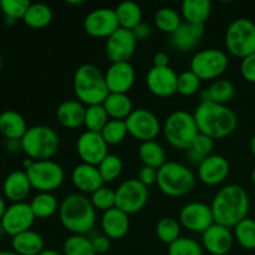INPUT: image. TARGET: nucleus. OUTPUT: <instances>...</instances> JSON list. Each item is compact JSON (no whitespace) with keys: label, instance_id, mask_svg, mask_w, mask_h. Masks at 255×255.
Masks as SVG:
<instances>
[{"label":"nucleus","instance_id":"f257e3e1","mask_svg":"<svg viewBox=\"0 0 255 255\" xmlns=\"http://www.w3.org/2000/svg\"><path fill=\"white\" fill-rule=\"evenodd\" d=\"M249 207L248 193L238 184H228L219 189L211 204L214 222L227 228H234L239 222L246 219Z\"/></svg>","mask_w":255,"mask_h":255},{"label":"nucleus","instance_id":"f03ea898","mask_svg":"<svg viewBox=\"0 0 255 255\" xmlns=\"http://www.w3.org/2000/svg\"><path fill=\"white\" fill-rule=\"evenodd\" d=\"M193 116L199 133L206 134L212 139H221L231 136L238 126L236 112L227 105L201 102L194 110Z\"/></svg>","mask_w":255,"mask_h":255},{"label":"nucleus","instance_id":"7ed1b4c3","mask_svg":"<svg viewBox=\"0 0 255 255\" xmlns=\"http://www.w3.org/2000/svg\"><path fill=\"white\" fill-rule=\"evenodd\" d=\"M62 227L71 234L85 236L96 224V209L91 199L82 193H72L65 197L59 209Z\"/></svg>","mask_w":255,"mask_h":255},{"label":"nucleus","instance_id":"20e7f679","mask_svg":"<svg viewBox=\"0 0 255 255\" xmlns=\"http://www.w3.org/2000/svg\"><path fill=\"white\" fill-rule=\"evenodd\" d=\"M74 91L77 100L86 106L102 105L110 95L105 74L92 64L77 67L74 75Z\"/></svg>","mask_w":255,"mask_h":255},{"label":"nucleus","instance_id":"39448f33","mask_svg":"<svg viewBox=\"0 0 255 255\" xmlns=\"http://www.w3.org/2000/svg\"><path fill=\"white\" fill-rule=\"evenodd\" d=\"M157 186L166 196L183 197L193 191L196 176L184 164L168 161L158 169Z\"/></svg>","mask_w":255,"mask_h":255},{"label":"nucleus","instance_id":"423d86ee","mask_svg":"<svg viewBox=\"0 0 255 255\" xmlns=\"http://www.w3.org/2000/svg\"><path fill=\"white\" fill-rule=\"evenodd\" d=\"M163 134L172 147L177 149L191 148L192 143L199 134L198 126L193 114L178 110L169 115L163 125Z\"/></svg>","mask_w":255,"mask_h":255},{"label":"nucleus","instance_id":"0eeeda50","mask_svg":"<svg viewBox=\"0 0 255 255\" xmlns=\"http://www.w3.org/2000/svg\"><path fill=\"white\" fill-rule=\"evenodd\" d=\"M22 151L34 161H46L57 152L60 137L54 128L49 126H32L27 128L21 138Z\"/></svg>","mask_w":255,"mask_h":255},{"label":"nucleus","instance_id":"6e6552de","mask_svg":"<svg viewBox=\"0 0 255 255\" xmlns=\"http://www.w3.org/2000/svg\"><path fill=\"white\" fill-rule=\"evenodd\" d=\"M226 47L237 57L249 56L255 52V22L238 17L229 24L226 31Z\"/></svg>","mask_w":255,"mask_h":255},{"label":"nucleus","instance_id":"1a4fd4ad","mask_svg":"<svg viewBox=\"0 0 255 255\" xmlns=\"http://www.w3.org/2000/svg\"><path fill=\"white\" fill-rule=\"evenodd\" d=\"M31 187L39 193H52L64 183V168L57 162L46 159V161H35L26 171Z\"/></svg>","mask_w":255,"mask_h":255},{"label":"nucleus","instance_id":"9d476101","mask_svg":"<svg viewBox=\"0 0 255 255\" xmlns=\"http://www.w3.org/2000/svg\"><path fill=\"white\" fill-rule=\"evenodd\" d=\"M229 66L228 55L218 49H204L196 52L191 59V71L202 80L218 79Z\"/></svg>","mask_w":255,"mask_h":255},{"label":"nucleus","instance_id":"9b49d317","mask_svg":"<svg viewBox=\"0 0 255 255\" xmlns=\"http://www.w3.org/2000/svg\"><path fill=\"white\" fill-rule=\"evenodd\" d=\"M148 202V187L137 178L122 182L116 189V208L129 214L138 213Z\"/></svg>","mask_w":255,"mask_h":255},{"label":"nucleus","instance_id":"f8f14e48","mask_svg":"<svg viewBox=\"0 0 255 255\" xmlns=\"http://www.w3.org/2000/svg\"><path fill=\"white\" fill-rule=\"evenodd\" d=\"M125 122L128 134L141 142L154 141L161 132V124L157 116L146 109L133 110Z\"/></svg>","mask_w":255,"mask_h":255},{"label":"nucleus","instance_id":"ddd939ff","mask_svg":"<svg viewBox=\"0 0 255 255\" xmlns=\"http://www.w3.org/2000/svg\"><path fill=\"white\" fill-rule=\"evenodd\" d=\"M117 29H120L119 19L111 7H99L85 16L84 30L92 37L109 39Z\"/></svg>","mask_w":255,"mask_h":255},{"label":"nucleus","instance_id":"4468645a","mask_svg":"<svg viewBox=\"0 0 255 255\" xmlns=\"http://www.w3.org/2000/svg\"><path fill=\"white\" fill-rule=\"evenodd\" d=\"M35 216L30 203L20 202V203H12L5 211L0 226L1 229L12 238L20 233L30 231L31 226L35 222Z\"/></svg>","mask_w":255,"mask_h":255},{"label":"nucleus","instance_id":"2eb2a0df","mask_svg":"<svg viewBox=\"0 0 255 255\" xmlns=\"http://www.w3.org/2000/svg\"><path fill=\"white\" fill-rule=\"evenodd\" d=\"M179 223L189 232L203 234L216 222L211 206L202 202H191L179 212Z\"/></svg>","mask_w":255,"mask_h":255},{"label":"nucleus","instance_id":"dca6fc26","mask_svg":"<svg viewBox=\"0 0 255 255\" xmlns=\"http://www.w3.org/2000/svg\"><path fill=\"white\" fill-rule=\"evenodd\" d=\"M77 154L82 159V163L99 166L105 157L109 154V144L101 136V133L85 131L77 138Z\"/></svg>","mask_w":255,"mask_h":255},{"label":"nucleus","instance_id":"f3484780","mask_svg":"<svg viewBox=\"0 0 255 255\" xmlns=\"http://www.w3.org/2000/svg\"><path fill=\"white\" fill-rule=\"evenodd\" d=\"M137 40L133 32L127 29H117L106 41V55L111 64L129 62L136 50Z\"/></svg>","mask_w":255,"mask_h":255},{"label":"nucleus","instance_id":"a211bd4d","mask_svg":"<svg viewBox=\"0 0 255 255\" xmlns=\"http://www.w3.org/2000/svg\"><path fill=\"white\" fill-rule=\"evenodd\" d=\"M177 82H178V75L169 66H153L147 72V87L157 97L166 99L177 94Z\"/></svg>","mask_w":255,"mask_h":255},{"label":"nucleus","instance_id":"6ab92c4d","mask_svg":"<svg viewBox=\"0 0 255 255\" xmlns=\"http://www.w3.org/2000/svg\"><path fill=\"white\" fill-rule=\"evenodd\" d=\"M110 94H127L136 80V71L129 62H115L105 74Z\"/></svg>","mask_w":255,"mask_h":255},{"label":"nucleus","instance_id":"aec40b11","mask_svg":"<svg viewBox=\"0 0 255 255\" xmlns=\"http://www.w3.org/2000/svg\"><path fill=\"white\" fill-rule=\"evenodd\" d=\"M203 248L212 255H226L234 243V234L231 228L214 223L202 234Z\"/></svg>","mask_w":255,"mask_h":255},{"label":"nucleus","instance_id":"412c9836","mask_svg":"<svg viewBox=\"0 0 255 255\" xmlns=\"http://www.w3.org/2000/svg\"><path fill=\"white\" fill-rule=\"evenodd\" d=\"M229 174V162L221 154L206 157L198 166V177L207 186H218L223 183Z\"/></svg>","mask_w":255,"mask_h":255},{"label":"nucleus","instance_id":"4be33fe9","mask_svg":"<svg viewBox=\"0 0 255 255\" xmlns=\"http://www.w3.org/2000/svg\"><path fill=\"white\" fill-rule=\"evenodd\" d=\"M71 179L74 186L82 193L92 194L105 184L97 166L80 163L72 169Z\"/></svg>","mask_w":255,"mask_h":255},{"label":"nucleus","instance_id":"5701e85b","mask_svg":"<svg viewBox=\"0 0 255 255\" xmlns=\"http://www.w3.org/2000/svg\"><path fill=\"white\" fill-rule=\"evenodd\" d=\"M206 32L204 24H188L183 22L173 34L171 35V42L177 50L188 52L198 45V41Z\"/></svg>","mask_w":255,"mask_h":255},{"label":"nucleus","instance_id":"b1692460","mask_svg":"<svg viewBox=\"0 0 255 255\" xmlns=\"http://www.w3.org/2000/svg\"><path fill=\"white\" fill-rule=\"evenodd\" d=\"M101 228L104 234L110 239H122L129 231L128 214L119 208L104 212L101 218Z\"/></svg>","mask_w":255,"mask_h":255},{"label":"nucleus","instance_id":"393cba45","mask_svg":"<svg viewBox=\"0 0 255 255\" xmlns=\"http://www.w3.org/2000/svg\"><path fill=\"white\" fill-rule=\"evenodd\" d=\"M32 189L25 171H14L5 178L2 184V191L6 199L12 203H20L26 199L30 191Z\"/></svg>","mask_w":255,"mask_h":255},{"label":"nucleus","instance_id":"a878e982","mask_svg":"<svg viewBox=\"0 0 255 255\" xmlns=\"http://www.w3.org/2000/svg\"><path fill=\"white\" fill-rule=\"evenodd\" d=\"M86 107L79 100H67L59 105L56 119L66 128H79L85 124Z\"/></svg>","mask_w":255,"mask_h":255},{"label":"nucleus","instance_id":"bb28decb","mask_svg":"<svg viewBox=\"0 0 255 255\" xmlns=\"http://www.w3.org/2000/svg\"><path fill=\"white\" fill-rule=\"evenodd\" d=\"M26 131V121L19 112L5 110L0 114V133L6 139H21Z\"/></svg>","mask_w":255,"mask_h":255},{"label":"nucleus","instance_id":"cd10ccee","mask_svg":"<svg viewBox=\"0 0 255 255\" xmlns=\"http://www.w3.org/2000/svg\"><path fill=\"white\" fill-rule=\"evenodd\" d=\"M44 238L37 232L26 231L12 237V251L19 255H39L44 251Z\"/></svg>","mask_w":255,"mask_h":255},{"label":"nucleus","instance_id":"c85d7f7f","mask_svg":"<svg viewBox=\"0 0 255 255\" xmlns=\"http://www.w3.org/2000/svg\"><path fill=\"white\" fill-rule=\"evenodd\" d=\"M102 106L106 110L110 120L126 121L127 117L133 112V104L127 94H110Z\"/></svg>","mask_w":255,"mask_h":255},{"label":"nucleus","instance_id":"c756f323","mask_svg":"<svg viewBox=\"0 0 255 255\" xmlns=\"http://www.w3.org/2000/svg\"><path fill=\"white\" fill-rule=\"evenodd\" d=\"M211 12L209 0H184L182 2V16L188 24H206Z\"/></svg>","mask_w":255,"mask_h":255},{"label":"nucleus","instance_id":"7c9ffc66","mask_svg":"<svg viewBox=\"0 0 255 255\" xmlns=\"http://www.w3.org/2000/svg\"><path fill=\"white\" fill-rule=\"evenodd\" d=\"M234 85L228 80H217L209 87L201 92V102H214V104L226 105L233 99Z\"/></svg>","mask_w":255,"mask_h":255},{"label":"nucleus","instance_id":"2f4dec72","mask_svg":"<svg viewBox=\"0 0 255 255\" xmlns=\"http://www.w3.org/2000/svg\"><path fill=\"white\" fill-rule=\"evenodd\" d=\"M119 19L120 27L127 30H133L142 22V10L137 2L134 1H122L115 9Z\"/></svg>","mask_w":255,"mask_h":255},{"label":"nucleus","instance_id":"473e14b6","mask_svg":"<svg viewBox=\"0 0 255 255\" xmlns=\"http://www.w3.org/2000/svg\"><path fill=\"white\" fill-rule=\"evenodd\" d=\"M138 156L143 166L159 169L166 163V151L157 141L142 142L138 148Z\"/></svg>","mask_w":255,"mask_h":255},{"label":"nucleus","instance_id":"72a5a7b5","mask_svg":"<svg viewBox=\"0 0 255 255\" xmlns=\"http://www.w3.org/2000/svg\"><path fill=\"white\" fill-rule=\"evenodd\" d=\"M52 20V10L44 2H31L25 12L22 21L32 29H42L47 26Z\"/></svg>","mask_w":255,"mask_h":255},{"label":"nucleus","instance_id":"f704fd0d","mask_svg":"<svg viewBox=\"0 0 255 255\" xmlns=\"http://www.w3.org/2000/svg\"><path fill=\"white\" fill-rule=\"evenodd\" d=\"M35 218L46 219L54 216L60 209L59 202L52 193H39L30 202Z\"/></svg>","mask_w":255,"mask_h":255},{"label":"nucleus","instance_id":"c9c22d12","mask_svg":"<svg viewBox=\"0 0 255 255\" xmlns=\"http://www.w3.org/2000/svg\"><path fill=\"white\" fill-rule=\"evenodd\" d=\"M154 24L162 32L172 35L183 22L177 10L172 7H161L154 14Z\"/></svg>","mask_w":255,"mask_h":255},{"label":"nucleus","instance_id":"e433bc0d","mask_svg":"<svg viewBox=\"0 0 255 255\" xmlns=\"http://www.w3.org/2000/svg\"><path fill=\"white\" fill-rule=\"evenodd\" d=\"M234 239L248 251L255 249V221L247 217L234 227Z\"/></svg>","mask_w":255,"mask_h":255},{"label":"nucleus","instance_id":"4c0bfd02","mask_svg":"<svg viewBox=\"0 0 255 255\" xmlns=\"http://www.w3.org/2000/svg\"><path fill=\"white\" fill-rule=\"evenodd\" d=\"M109 121L110 117L102 105H94V106L86 107L84 125L87 128V131L101 133V131Z\"/></svg>","mask_w":255,"mask_h":255},{"label":"nucleus","instance_id":"58836bf2","mask_svg":"<svg viewBox=\"0 0 255 255\" xmlns=\"http://www.w3.org/2000/svg\"><path fill=\"white\" fill-rule=\"evenodd\" d=\"M181 223L172 217L159 219L156 227V233L159 241L164 244H172L181 237Z\"/></svg>","mask_w":255,"mask_h":255},{"label":"nucleus","instance_id":"ea45409f","mask_svg":"<svg viewBox=\"0 0 255 255\" xmlns=\"http://www.w3.org/2000/svg\"><path fill=\"white\" fill-rule=\"evenodd\" d=\"M64 255H96L92 247L91 239L86 236H79V234H72L62 246Z\"/></svg>","mask_w":255,"mask_h":255},{"label":"nucleus","instance_id":"a19ab883","mask_svg":"<svg viewBox=\"0 0 255 255\" xmlns=\"http://www.w3.org/2000/svg\"><path fill=\"white\" fill-rule=\"evenodd\" d=\"M97 168H99V172L105 183H109V182H114L115 179L121 176L124 163L119 156L109 153L105 157L104 161L97 166Z\"/></svg>","mask_w":255,"mask_h":255},{"label":"nucleus","instance_id":"79ce46f5","mask_svg":"<svg viewBox=\"0 0 255 255\" xmlns=\"http://www.w3.org/2000/svg\"><path fill=\"white\" fill-rule=\"evenodd\" d=\"M128 134L126 122L122 120H110L101 131V136L109 144H119Z\"/></svg>","mask_w":255,"mask_h":255},{"label":"nucleus","instance_id":"37998d69","mask_svg":"<svg viewBox=\"0 0 255 255\" xmlns=\"http://www.w3.org/2000/svg\"><path fill=\"white\" fill-rule=\"evenodd\" d=\"M168 255H203V248L194 239L179 237L168 246Z\"/></svg>","mask_w":255,"mask_h":255},{"label":"nucleus","instance_id":"c03bdc74","mask_svg":"<svg viewBox=\"0 0 255 255\" xmlns=\"http://www.w3.org/2000/svg\"><path fill=\"white\" fill-rule=\"evenodd\" d=\"M91 203L95 209L106 212L116 207V191L106 186H102L91 194Z\"/></svg>","mask_w":255,"mask_h":255},{"label":"nucleus","instance_id":"a18cd8bd","mask_svg":"<svg viewBox=\"0 0 255 255\" xmlns=\"http://www.w3.org/2000/svg\"><path fill=\"white\" fill-rule=\"evenodd\" d=\"M201 87V79L191 70L181 72L177 82V92L182 96H193Z\"/></svg>","mask_w":255,"mask_h":255},{"label":"nucleus","instance_id":"49530a36","mask_svg":"<svg viewBox=\"0 0 255 255\" xmlns=\"http://www.w3.org/2000/svg\"><path fill=\"white\" fill-rule=\"evenodd\" d=\"M31 2L29 0H0V9L5 17L10 19H22Z\"/></svg>","mask_w":255,"mask_h":255},{"label":"nucleus","instance_id":"de8ad7c7","mask_svg":"<svg viewBox=\"0 0 255 255\" xmlns=\"http://www.w3.org/2000/svg\"><path fill=\"white\" fill-rule=\"evenodd\" d=\"M213 148H214V139H212L211 137L206 136V134L199 133L198 136L196 137V139L193 141V143H192L191 148H189L188 151L204 159L206 157L211 156L212 152H213Z\"/></svg>","mask_w":255,"mask_h":255},{"label":"nucleus","instance_id":"09e8293b","mask_svg":"<svg viewBox=\"0 0 255 255\" xmlns=\"http://www.w3.org/2000/svg\"><path fill=\"white\" fill-rule=\"evenodd\" d=\"M241 74L248 82L255 84V52L242 59Z\"/></svg>","mask_w":255,"mask_h":255},{"label":"nucleus","instance_id":"8fccbe9b","mask_svg":"<svg viewBox=\"0 0 255 255\" xmlns=\"http://www.w3.org/2000/svg\"><path fill=\"white\" fill-rule=\"evenodd\" d=\"M157 174H158V169L148 166H142L138 171V178L137 179L146 187H148L157 183Z\"/></svg>","mask_w":255,"mask_h":255},{"label":"nucleus","instance_id":"3c124183","mask_svg":"<svg viewBox=\"0 0 255 255\" xmlns=\"http://www.w3.org/2000/svg\"><path fill=\"white\" fill-rule=\"evenodd\" d=\"M91 243L96 255L105 254L106 252H109L110 247H111V239L105 236V234H101V236H95L91 239Z\"/></svg>","mask_w":255,"mask_h":255},{"label":"nucleus","instance_id":"603ef678","mask_svg":"<svg viewBox=\"0 0 255 255\" xmlns=\"http://www.w3.org/2000/svg\"><path fill=\"white\" fill-rule=\"evenodd\" d=\"M132 32H133V35H134V37H136L137 42H138V41H146V40H148L149 37H151L152 27H151V25L146 24V22H141L138 26L134 27V29L132 30Z\"/></svg>","mask_w":255,"mask_h":255},{"label":"nucleus","instance_id":"864d4df0","mask_svg":"<svg viewBox=\"0 0 255 255\" xmlns=\"http://www.w3.org/2000/svg\"><path fill=\"white\" fill-rule=\"evenodd\" d=\"M153 66L154 67H167L169 66V56L164 51L157 52L153 56Z\"/></svg>","mask_w":255,"mask_h":255},{"label":"nucleus","instance_id":"5fc2aeb1","mask_svg":"<svg viewBox=\"0 0 255 255\" xmlns=\"http://www.w3.org/2000/svg\"><path fill=\"white\" fill-rule=\"evenodd\" d=\"M5 148L9 152H11V153H17V152L22 151L21 139H6Z\"/></svg>","mask_w":255,"mask_h":255},{"label":"nucleus","instance_id":"6e6d98bb","mask_svg":"<svg viewBox=\"0 0 255 255\" xmlns=\"http://www.w3.org/2000/svg\"><path fill=\"white\" fill-rule=\"evenodd\" d=\"M6 208H7V207H6V204H5L4 198H2V197L0 196V222H1L2 217H4Z\"/></svg>","mask_w":255,"mask_h":255},{"label":"nucleus","instance_id":"4d7b16f0","mask_svg":"<svg viewBox=\"0 0 255 255\" xmlns=\"http://www.w3.org/2000/svg\"><path fill=\"white\" fill-rule=\"evenodd\" d=\"M39 255H64V254L59 253V252L55 251V249H44V251H42Z\"/></svg>","mask_w":255,"mask_h":255},{"label":"nucleus","instance_id":"13d9d810","mask_svg":"<svg viewBox=\"0 0 255 255\" xmlns=\"http://www.w3.org/2000/svg\"><path fill=\"white\" fill-rule=\"evenodd\" d=\"M251 151H252V153H253V156L255 157V134L252 137V139H251Z\"/></svg>","mask_w":255,"mask_h":255},{"label":"nucleus","instance_id":"bf43d9fd","mask_svg":"<svg viewBox=\"0 0 255 255\" xmlns=\"http://www.w3.org/2000/svg\"><path fill=\"white\" fill-rule=\"evenodd\" d=\"M0 255H19L14 251H0Z\"/></svg>","mask_w":255,"mask_h":255},{"label":"nucleus","instance_id":"052dcab7","mask_svg":"<svg viewBox=\"0 0 255 255\" xmlns=\"http://www.w3.org/2000/svg\"><path fill=\"white\" fill-rule=\"evenodd\" d=\"M16 22V20L10 19V17H5V24L6 25H14Z\"/></svg>","mask_w":255,"mask_h":255},{"label":"nucleus","instance_id":"680f3d73","mask_svg":"<svg viewBox=\"0 0 255 255\" xmlns=\"http://www.w3.org/2000/svg\"><path fill=\"white\" fill-rule=\"evenodd\" d=\"M252 181H253V184L255 186V166L253 168V172H252Z\"/></svg>","mask_w":255,"mask_h":255},{"label":"nucleus","instance_id":"e2e57ef3","mask_svg":"<svg viewBox=\"0 0 255 255\" xmlns=\"http://www.w3.org/2000/svg\"><path fill=\"white\" fill-rule=\"evenodd\" d=\"M81 2H82V1H80V0H79V1H67V4H74V5H77V4H81Z\"/></svg>","mask_w":255,"mask_h":255},{"label":"nucleus","instance_id":"0e129e2a","mask_svg":"<svg viewBox=\"0 0 255 255\" xmlns=\"http://www.w3.org/2000/svg\"><path fill=\"white\" fill-rule=\"evenodd\" d=\"M2 67V57H1V54H0V70H1Z\"/></svg>","mask_w":255,"mask_h":255}]
</instances>
